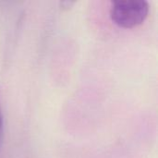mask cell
I'll list each match as a JSON object with an SVG mask.
<instances>
[{"mask_svg": "<svg viewBox=\"0 0 158 158\" xmlns=\"http://www.w3.org/2000/svg\"><path fill=\"white\" fill-rule=\"evenodd\" d=\"M149 9V3L145 0H114L111 1L110 18L118 26L131 29L145 20Z\"/></svg>", "mask_w": 158, "mask_h": 158, "instance_id": "6da1fadb", "label": "cell"}, {"mask_svg": "<svg viewBox=\"0 0 158 158\" xmlns=\"http://www.w3.org/2000/svg\"><path fill=\"white\" fill-rule=\"evenodd\" d=\"M74 4H75V2H71V1H63V2H60L61 8H63V9H69Z\"/></svg>", "mask_w": 158, "mask_h": 158, "instance_id": "7a4b0ae2", "label": "cell"}, {"mask_svg": "<svg viewBox=\"0 0 158 158\" xmlns=\"http://www.w3.org/2000/svg\"><path fill=\"white\" fill-rule=\"evenodd\" d=\"M2 129H3V118H2V111H1V105H0V142L2 136Z\"/></svg>", "mask_w": 158, "mask_h": 158, "instance_id": "3957f363", "label": "cell"}]
</instances>
